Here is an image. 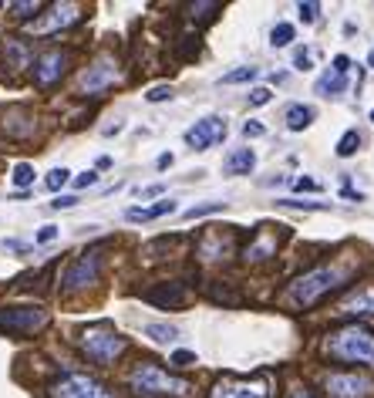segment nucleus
Returning a JSON list of instances; mask_svg holds the SVG:
<instances>
[{"instance_id":"f257e3e1","label":"nucleus","mask_w":374,"mask_h":398,"mask_svg":"<svg viewBox=\"0 0 374 398\" xmlns=\"http://www.w3.org/2000/svg\"><path fill=\"white\" fill-rule=\"evenodd\" d=\"M324 354L341 365L374 368V331H368L364 324H344L324 338Z\"/></svg>"},{"instance_id":"f03ea898","label":"nucleus","mask_w":374,"mask_h":398,"mask_svg":"<svg viewBox=\"0 0 374 398\" xmlns=\"http://www.w3.org/2000/svg\"><path fill=\"white\" fill-rule=\"evenodd\" d=\"M348 280H350V273L341 264H321V266H314V270H307V273H300L297 280H290L287 300L294 307H314L321 297H327V293L337 291V287H344Z\"/></svg>"},{"instance_id":"7ed1b4c3","label":"nucleus","mask_w":374,"mask_h":398,"mask_svg":"<svg viewBox=\"0 0 374 398\" xmlns=\"http://www.w3.org/2000/svg\"><path fill=\"white\" fill-rule=\"evenodd\" d=\"M128 388L135 392V395H145V398H182L189 395V378H179V374L166 372V368H159V365H139V368H132L128 374Z\"/></svg>"},{"instance_id":"20e7f679","label":"nucleus","mask_w":374,"mask_h":398,"mask_svg":"<svg viewBox=\"0 0 374 398\" xmlns=\"http://www.w3.org/2000/svg\"><path fill=\"white\" fill-rule=\"evenodd\" d=\"M78 345H81V351H84L95 365H115L125 354L128 341H125L112 324H88V327L81 331Z\"/></svg>"},{"instance_id":"39448f33","label":"nucleus","mask_w":374,"mask_h":398,"mask_svg":"<svg viewBox=\"0 0 374 398\" xmlns=\"http://www.w3.org/2000/svg\"><path fill=\"white\" fill-rule=\"evenodd\" d=\"M51 398H115L108 392V385H101L98 378L84 372H64L57 378H51L48 385Z\"/></svg>"},{"instance_id":"423d86ee","label":"nucleus","mask_w":374,"mask_h":398,"mask_svg":"<svg viewBox=\"0 0 374 398\" xmlns=\"http://www.w3.org/2000/svg\"><path fill=\"white\" fill-rule=\"evenodd\" d=\"M115 81H118V61H115L112 54H101V57H95V61L81 71V78H78V95H81V98H98V95H105Z\"/></svg>"},{"instance_id":"0eeeda50","label":"nucleus","mask_w":374,"mask_h":398,"mask_svg":"<svg viewBox=\"0 0 374 398\" xmlns=\"http://www.w3.org/2000/svg\"><path fill=\"white\" fill-rule=\"evenodd\" d=\"M48 311L44 307H3L0 311V331L7 334H37L48 327Z\"/></svg>"},{"instance_id":"6e6552de","label":"nucleus","mask_w":374,"mask_h":398,"mask_svg":"<svg viewBox=\"0 0 374 398\" xmlns=\"http://www.w3.org/2000/svg\"><path fill=\"white\" fill-rule=\"evenodd\" d=\"M327 398H371L374 381L361 372H334L324 378Z\"/></svg>"},{"instance_id":"1a4fd4ad","label":"nucleus","mask_w":374,"mask_h":398,"mask_svg":"<svg viewBox=\"0 0 374 398\" xmlns=\"http://www.w3.org/2000/svg\"><path fill=\"white\" fill-rule=\"evenodd\" d=\"M209 398H270L267 378H216Z\"/></svg>"},{"instance_id":"9d476101","label":"nucleus","mask_w":374,"mask_h":398,"mask_svg":"<svg viewBox=\"0 0 374 398\" xmlns=\"http://www.w3.org/2000/svg\"><path fill=\"white\" fill-rule=\"evenodd\" d=\"M98 266H101V246L84 250L75 264L64 270V291L78 293V291H84L88 284H95V280H98Z\"/></svg>"},{"instance_id":"9b49d317","label":"nucleus","mask_w":374,"mask_h":398,"mask_svg":"<svg viewBox=\"0 0 374 398\" xmlns=\"http://www.w3.org/2000/svg\"><path fill=\"white\" fill-rule=\"evenodd\" d=\"M223 138H226V118H220V115L199 118L193 129H186V145H189V149H199V152L220 145Z\"/></svg>"},{"instance_id":"f8f14e48","label":"nucleus","mask_w":374,"mask_h":398,"mask_svg":"<svg viewBox=\"0 0 374 398\" xmlns=\"http://www.w3.org/2000/svg\"><path fill=\"white\" fill-rule=\"evenodd\" d=\"M68 61H71V54L61 51V48H51L37 57V64H34V81H37V88H51L54 81H61V75L68 71Z\"/></svg>"},{"instance_id":"ddd939ff","label":"nucleus","mask_w":374,"mask_h":398,"mask_svg":"<svg viewBox=\"0 0 374 398\" xmlns=\"http://www.w3.org/2000/svg\"><path fill=\"white\" fill-rule=\"evenodd\" d=\"M78 17H81V7H78V3H54L48 10V17L34 24V30H37V34H54V30H61V27L75 24Z\"/></svg>"},{"instance_id":"4468645a","label":"nucleus","mask_w":374,"mask_h":398,"mask_svg":"<svg viewBox=\"0 0 374 398\" xmlns=\"http://www.w3.org/2000/svg\"><path fill=\"white\" fill-rule=\"evenodd\" d=\"M344 314H357V318H374V284H364L361 291H354L341 304Z\"/></svg>"},{"instance_id":"2eb2a0df","label":"nucleus","mask_w":374,"mask_h":398,"mask_svg":"<svg viewBox=\"0 0 374 398\" xmlns=\"http://www.w3.org/2000/svg\"><path fill=\"white\" fill-rule=\"evenodd\" d=\"M145 300H149V304H159V307H182L186 287H182V284H159V287L145 291Z\"/></svg>"},{"instance_id":"dca6fc26","label":"nucleus","mask_w":374,"mask_h":398,"mask_svg":"<svg viewBox=\"0 0 374 398\" xmlns=\"http://www.w3.org/2000/svg\"><path fill=\"white\" fill-rule=\"evenodd\" d=\"M274 253H276V237H270V233H260V237H256L247 246V253H243V257H247L249 264H260V260H270Z\"/></svg>"},{"instance_id":"f3484780","label":"nucleus","mask_w":374,"mask_h":398,"mask_svg":"<svg viewBox=\"0 0 374 398\" xmlns=\"http://www.w3.org/2000/svg\"><path fill=\"white\" fill-rule=\"evenodd\" d=\"M166 212H175V203L172 199H162V203H155V206H132V210L125 212L128 219H142V223H149V219H159V216H166Z\"/></svg>"},{"instance_id":"a211bd4d","label":"nucleus","mask_w":374,"mask_h":398,"mask_svg":"<svg viewBox=\"0 0 374 398\" xmlns=\"http://www.w3.org/2000/svg\"><path fill=\"white\" fill-rule=\"evenodd\" d=\"M348 88V75H341V71H324L321 78H317V84H314V91L321 95V98H327V95H337V91H344Z\"/></svg>"},{"instance_id":"6ab92c4d","label":"nucleus","mask_w":374,"mask_h":398,"mask_svg":"<svg viewBox=\"0 0 374 398\" xmlns=\"http://www.w3.org/2000/svg\"><path fill=\"white\" fill-rule=\"evenodd\" d=\"M253 165H256L253 149H236V152L226 159V172H229V176H247V172H253Z\"/></svg>"},{"instance_id":"aec40b11","label":"nucleus","mask_w":374,"mask_h":398,"mask_svg":"<svg viewBox=\"0 0 374 398\" xmlns=\"http://www.w3.org/2000/svg\"><path fill=\"white\" fill-rule=\"evenodd\" d=\"M314 122V108L310 105H290L287 108V129L290 132H303Z\"/></svg>"},{"instance_id":"412c9836","label":"nucleus","mask_w":374,"mask_h":398,"mask_svg":"<svg viewBox=\"0 0 374 398\" xmlns=\"http://www.w3.org/2000/svg\"><path fill=\"white\" fill-rule=\"evenodd\" d=\"M145 334H149V341H155V345H172L175 338H179V331H175L172 324H145Z\"/></svg>"},{"instance_id":"4be33fe9","label":"nucleus","mask_w":374,"mask_h":398,"mask_svg":"<svg viewBox=\"0 0 374 398\" xmlns=\"http://www.w3.org/2000/svg\"><path fill=\"white\" fill-rule=\"evenodd\" d=\"M7 57H10L14 68H24V64H30V48H27L24 41H10L7 44Z\"/></svg>"},{"instance_id":"5701e85b","label":"nucleus","mask_w":374,"mask_h":398,"mask_svg":"<svg viewBox=\"0 0 374 398\" xmlns=\"http://www.w3.org/2000/svg\"><path fill=\"white\" fill-rule=\"evenodd\" d=\"M357 145H361V135L350 129V132H344V135H341V142H337V156H341V159H348V156L357 152Z\"/></svg>"},{"instance_id":"b1692460","label":"nucleus","mask_w":374,"mask_h":398,"mask_svg":"<svg viewBox=\"0 0 374 398\" xmlns=\"http://www.w3.org/2000/svg\"><path fill=\"white\" fill-rule=\"evenodd\" d=\"M270 44H274V48L294 44V24H276L274 30H270Z\"/></svg>"},{"instance_id":"393cba45","label":"nucleus","mask_w":374,"mask_h":398,"mask_svg":"<svg viewBox=\"0 0 374 398\" xmlns=\"http://www.w3.org/2000/svg\"><path fill=\"white\" fill-rule=\"evenodd\" d=\"M260 75L253 64H247V68H236V71H229V75H223V84H240V81H253Z\"/></svg>"},{"instance_id":"a878e982","label":"nucleus","mask_w":374,"mask_h":398,"mask_svg":"<svg viewBox=\"0 0 374 398\" xmlns=\"http://www.w3.org/2000/svg\"><path fill=\"white\" fill-rule=\"evenodd\" d=\"M297 14H300V21H303V24H314V21L321 17V3H314V0H307V3H303V0H300Z\"/></svg>"},{"instance_id":"bb28decb","label":"nucleus","mask_w":374,"mask_h":398,"mask_svg":"<svg viewBox=\"0 0 374 398\" xmlns=\"http://www.w3.org/2000/svg\"><path fill=\"white\" fill-rule=\"evenodd\" d=\"M34 183V165H27V162H17L14 165V186H30Z\"/></svg>"},{"instance_id":"cd10ccee","label":"nucleus","mask_w":374,"mask_h":398,"mask_svg":"<svg viewBox=\"0 0 374 398\" xmlns=\"http://www.w3.org/2000/svg\"><path fill=\"white\" fill-rule=\"evenodd\" d=\"M68 179H71V172H68V169H51L48 179H44V186H48L51 192H57L61 186H68Z\"/></svg>"},{"instance_id":"c85d7f7f","label":"nucleus","mask_w":374,"mask_h":398,"mask_svg":"<svg viewBox=\"0 0 374 398\" xmlns=\"http://www.w3.org/2000/svg\"><path fill=\"white\" fill-rule=\"evenodd\" d=\"M280 206H287V210H330L327 203H310V199H280Z\"/></svg>"},{"instance_id":"c756f323","label":"nucleus","mask_w":374,"mask_h":398,"mask_svg":"<svg viewBox=\"0 0 374 398\" xmlns=\"http://www.w3.org/2000/svg\"><path fill=\"white\" fill-rule=\"evenodd\" d=\"M37 10H41V3H30V0H24V3H10V14H14V17H21V21L34 17Z\"/></svg>"},{"instance_id":"7c9ffc66","label":"nucleus","mask_w":374,"mask_h":398,"mask_svg":"<svg viewBox=\"0 0 374 398\" xmlns=\"http://www.w3.org/2000/svg\"><path fill=\"white\" fill-rule=\"evenodd\" d=\"M314 68V54L307 51V48H297L294 54V71H310Z\"/></svg>"},{"instance_id":"2f4dec72","label":"nucleus","mask_w":374,"mask_h":398,"mask_svg":"<svg viewBox=\"0 0 374 398\" xmlns=\"http://www.w3.org/2000/svg\"><path fill=\"white\" fill-rule=\"evenodd\" d=\"M169 365H175V368H189V365H196V354L193 351H172V358H169Z\"/></svg>"},{"instance_id":"473e14b6","label":"nucleus","mask_w":374,"mask_h":398,"mask_svg":"<svg viewBox=\"0 0 374 398\" xmlns=\"http://www.w3.org/2000/svg\"><path fill=\"white\" fill-rule=\"evenodd\" d=\"M166 98H172V88H169V84H155L152 91H145V102H152V105H155V102H166Z\"/></svg>"},{"instance_id":"72a5a7b5","label":"nucleus","mask_w":374,"mask_h":398,"mask_svg":"<svg viewBox=\"0 0 374 398\" xmlns=\"http://www.w3.org/2000/svg\"><path fill=\"white\" fill-rule=\"evenodd\" d=\"M270 98H274L270 88H253V91H249V105H267Z\"/></svg>"},{"instance_id":"f704fd0d","label":"nucleus","mask_w":374,"mask_h":398,"mask_svg":"<svg viewBox=\"0 0 374 398\" xmlns=\"http://www.w3.org/2000/svg\"><path fill=\"white\" fill-rule=\"evenodd\" d=\"M223 210V203H206V206H193V210H186V219H196V216H206V212H216Z\"/></svg>"},{"instance_id":"c9c22d12","label":"nucleus","mask_w":374,"mask_h":398,"mask_svg":"<svg viewBox=\"0 0 374 398\" xmlns=\"http://www.w3.org/2000/svg\"><path fill=\"white\" fill-rule=\"evenodd\" d=\"M51 206H54V210H71V206H78V196H61V199H54Z\"/></svg>"},{"instance_id":"e433bc0d","label":"nucleus","mask_w":374,"mask_h":398,"mask_svg":"<svg viewBox=\"0 0 374 398\" xmlns=\"http://www.w3.org/2000/svg\"><path fill=\"white\" fill-rule=\"evenodd\" d=\"M75 183H78L81 189H84V186H95V183H98V172H81Z\"/></svg>"},{"instance_id":"4c0bfd02","label":"nucleus","mask_w":374,"mask_h":398,"mask_svg":"<svg viewBox=\"0 0 374 398\" xmlns=\"http://www.w3.org/2000/svg\"><path fill=\"white\" fill-rule=\"evenodd\" d=\"M348 68H350V57H348V54H337V57H334V71L348 75Z\"/></svg>"},{"instance_id":"58836bf2","label":"nucleus","mask_w":374,"mask_h":398,"mask_svg":"<svg viewBox=\"0 0 374 398\" xmlns=\"http://www.w3.org/2000/svg\"><path fill=\"white\" fill-rule=\"evenodd\" d=\"M243 135H247V138H256V135H263V125H260V122H247V125H243Z\"/></svg>"},{"instance_id":"ea45409f","label":"nucleus","mask_w":374,"mask_h":398,"mask_svg":"<svg viewBox=\"0 0 374 398\" xmlns=\"http://www.w3.org/2000/svg\"><path fill=\"white\" fill-rule=\"evenodd\" d=\"M54 237H57V226H44V230L37 233V243H51Z\"/></svg>"},{"instance_id":"a19ab883","label":"nucleus","mask_w":374,"mask_h":398,"mask_svg":"<svg viewBox=\"0 0 374 398\" xmlns=\"http://www.w3.org/2000/svg\"><path fill=\"white\" fill-rule=\"evenodd\" d=\"M166 192V186H145L142 189V199H149V196H162Z\"/></svg>"},{"instance_id":"79ce46f5","label":"nucleus","mask_w":374,"mask_h":398,"mask_svg":"<svg viewBox=\"0 0 374 398\" xmlns=\"http://www.w3.org/2000/svg\"><path fill=\"white\" fill-rule=\"evenodd\" d=\"M341 196H344V199H354V203H361V199H364L361 192H354V189H350V186H344V189H341Z\"/></svg>"},{"instance_id":"37998d69","label":"nucleus","mask_w":374,"mask_h":398,"mask_svg":"<svg viewBox=\"0 0 374 398\" xmlns=\"http://www.w3.org/2000/svg\"><path fill=\"white\" fill-rule=\"evenodd\" d=\"M294 186H297V189H317V183H314V179H297Z\"/></svg>"},{"instance_id":"c03bdc74","label":"nucleus","mask_w":374,"mask_h":398,"mask_svg":"<svg viewBox=\"0 0 374 398\" xmlns=\"http://www.w3.org/2000/svg\"><path fill=\"white\" fill-rule=\"evenodd\" d=\"M169 165H172V156H169V152H166V156H159V169H169Z\"/></svg>"},{"instance_id":"a18cd8bd","label":"nucleus","mask_w":374,"mask_h":398,"mask_svg":"<svg viewBox=\"0 0 374 398\" xmlns=\"http://www.w3.org/2000/svg\"><path fill=\"white\" fill-rule=\"evenodd\" d=\"M287 398H314V395H310L307 388H297V392H290V395H287Z\"/></svg>"},{"instance_id":"49530a36","label":"nucleus","mask_w":374,"mask_h":398,"mask_svg":"<svg viewBox=\"0 0 374 398\" xmlns=\"http://www.w3.org/2000/svg\"><path fill=\"white\" fill-rule=\"evenodd\" d=\"M368 64H371V68H374V48H371V54H368Z\"/></svg>"},{"instance_id":"de8ad7c7","label":"nucleus","mask_w":374,"mask_h":398,"mask_svg":"<svg viewBox=\"0 0 374 398\" xmlns=\"http://www.w3.org/2000/svg\"><path fill=\"white\" fill-rule=\"evenodd\" d=\"M371 122H374V108H371Z\"/></svg>"}]
</instances>
